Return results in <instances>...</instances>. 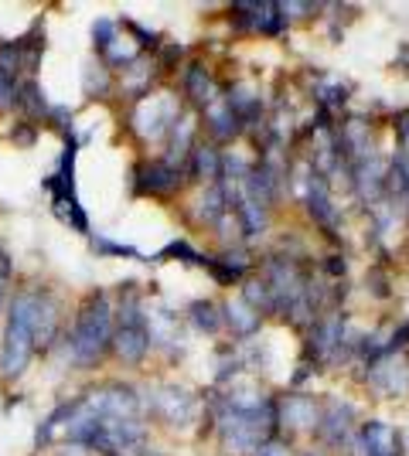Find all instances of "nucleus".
I'll list each match as a JSON object with an SVG mask.
<instances>
[{"mask_svg": "<svg viewBox=\"0 0 409 456\" xmlns=\"http://www.w3.org/2000/svg\"><path fill=\"white\" fill-rule=\"evenodd\" d=\"M113 334H117V310L110 304V297L89 293V300L78 306L72 334H69V347H72L76 364L93 368L113 347Z\"/></svg>", "mask_w": 409, "mask_h": 456, "instance_id": "obj_1", "label": "nucleus"}, {"mask_svg": "<svg viewBox=\"0 0 409 456\" xmlns=\"http://www.w3.org/2000/svg\"><path fill=\"white\" fill-rule=\"evenodd\" d=\"M38 351L35 344V289H20L11 300L7 323H4V341H0V379L14 381L24 375Z\"/></svg>", "mask_w": 409, "mask_h": 456, "instance_id": "obj_2", "label": "nucleus"}, {"mask_svg": "<svg viewBox=\"0 0 409 456\" xmlns=\"http://www.w3.org/2000/svg\"><path fill=\"white\" fill-rule=\"evenodd\" d=\"M151 327H147V314L143 304L136 297L134 283H127L123 289V300L117 310V334H113V351L123 364H140L151 351Z\"/></svg>", "mask_w": 409, "mask_h": 456, "instance_id": "obj_3", "label": "nucleus"}, {"mask_svg": "<svg viewBox=\"0 0 409 456\" xmlns=\"http://www.w3.org/2000/svg\"><path fill=\"white\" fill-rule=\"evenodd\" d=\"M177 116H181V106H177L175 93L151 95V99H140V102H136L134 130L143 136V140H160V136L171 134Z\"/></svg>", "mask_w": 409, "mask_h": 456, "instance_id": "obj_4", "label": "nucleus"}, {"mask_svg": "<svg viewBox=\"0 0 409 456\" xmlns=\"http://www.w3.org/2000/svg\"><path fill=\"white\" fill-rule=\"evenodd\" d=\"M355 446H358V456H399L403 436L392 429L389 422L369 419V422L362 426L358 439H355Z\"/></svg>", "mask_w": 409, "mask_h": 456, "instance_id": "obj_5", "label": "nucleus"}, {"mask_svg": "<svg viewBox=\"0 0 409 456\" xmlns=\"http://www.w3.org/2000/svg\"><path fill=\"white\" fill-rule=\"evenodd\" d=\"M154 412L164 419V422H171V426H188L198 412V402L188 388L164 385V388L154 395Z\"/></svg>", "mask_w": 409, "mask_h": 456, "instance_id": "obj_6", "label": "nucleus"}, {"mask_svg": "<svg viewBox=\"0 0 409 456\" xmlns=\"http://www.w3.org/2000/svg\"><path fill=\"white\" fill-rule=\"evenodd\" d=\"M351 426H355V409H351L348 402L331 399L328 405H324V412H321L317 436L324 439L331 450H338L341 443H348L351 439Z\"/></svg>", "mask_w": 409, "mask_h": 456, "instance_id": "obj_7", "label": "nucleus"}, {"mask_svg": "<svg viewBox=\"0 0 409 456\" xmlns=\"http://www.w3.org/2000/svg\"><path fill=\"white\" fill-rule=\"evenodd\" d=\"M134 184L140 194H171L181 188V167L168 160H151L134 171Z\"/></svg>", "mask_w": 409, "mask_h": 456, "instance_id": "obj_8", "label": "nucleus"}, {"mask_svg": "<svg viewBox=\"0 0 409 456\" xmlns=\"http://www.w3.org/2000/svg\"><path fill=\"white\" fill-rule=\"evenodd\" d=\"M317 422H321V405L311 395H287L280 402V426H287L290 433H317Z\"/></svg>", "mask_w": 409, "mask_h": 456, "instance_id": "obj_9", "label": "nucleus"}, {"mask_svg": "<svg viewBox=\"0 0 409 456\" xmlns=\"http://www.w3.org/2000/svg\"><path fill=\"white\" fill-rule=\"evenodd\" d=\"M307 211H311V218L321 228H328V232L338 228V211L331 205L328 181H324V174H317L314 167L307 171Z\"/></svg>", "mask_w": 409, "mask_h": 456, "instance_id": "obj_10", "label": "nucleus"}, {"mask_svg": "<svg viewBox=\"0 0 409 456\" xmlns=\"http://www.w3.org/2000/svg\"><path fill=\"white\" fill-rule=\"evenodd\" d=\"M59 323H61V314L55 297L45 293V289H35V344L48 347V344L55 341V334H59Z\"/></svg>", "mask_w": 409, "mask_h": 456, "instance_id": "obj_11", "label": "nucleus"}, {"mask_svg": "<svg viewBox=\"0 0 409 456\" xmlns=\"http://www.w3.org/2000/svg\"><path fill=\"white\" fill-rule=\"evenodd\" d=\"M205 126H209V134L222 143V140H233V136L242 134V126H246V123L235 116V110L225 102V95H218L212 106L205 110Z\"/></svg>", "mask_w": 409, "mask_h": 456, "instance_id": "obj_12", "label": "nucleus"}, {"mask_svg": "<svg viewBox=\"0 0 409 456\" xmlns=\"http://www.w3.org/2000/svg\"><path fill=\"white\" fill-rule=\"evenodd\" d=\"M181 86H184V95H188L195 106H201V110H209L215 99H218V89H215L212 76H209V69H205L201 61H192V65L184 69Z\"/></svg>", "mask_w": 409, "mask_h": 456, "instance_id": "obj_13", "label": "nucleus"}, {"mask_svg": "<svg viewBox=\"0 0 409 456\" xmlns=\"http://www.w3.org/2000/svg\"><path fill=\"white\" fill-rule=\"evenodd\" d=\"M188 171L192 177L209 181V184L222 181V151L215 143H195V151L188 157Z\"/></svg>", "mask_w": 409, "mask_h": 456, "instance_id": "obj_14", "label": "nucleus"}, {"mask_svg": "<svg viewBox=\"0 0 409 456\" xmlns=\"http://www.w3.org/2000/svg\"><path fill=\"white\" fill-rule=\"evenodd\" d=\"M205 266H209V273H212L222 286H233V283H242V276H246V269H249V256H246V252H225L222 259L205 256Z\"/></svg>", "mask_w": 409, "mask_h": 456, "instance_id": "obj_15", "label": "nucleus"}, {"mask_svg": "<svg viewBox=\"0 0 409 456\" xmlns=\"http://www.w3.org/2000/svg\"><path fill=\"white\" fill-rule=\"evenodd\" d=\"M229 215V198H225V184L215 181L205 188V194L198 198V222L205 225H222V218Z\"/></svg>", "mask_w": 409, "mask_h": 456, "instance_id": "obj_16", "label": "nucleus"}, {"mask_svg": "<svg viewBox=\"0 0 409 456\" xmlns=\"http://www.w3.org/2000/svg\"><path fill=\"white\" fill-rule=\"evenodd\" d=\"M225 314H222V321L233 327V334H239V338H253L256 330H259V314H256L253 306L246 304L242 297L239 300H233V304L222 306Z\"/></svg>", "mask_w": 409, "mask_h": 456, "instance_id": "obj_17", "label": "nucleus"}, {"mask_svg": "<svg viewBox=\"0 0 409 456\" xmlns=\"http://www.w3.org/2000/svg\"><path fill=\"white\" fill-rule=\"evenodd\" d=\"M195 134H198V123L192 119V116H177L175 126H171V134H168V140H171V160L168 164H175L177 160H184V157H192V151H195Z\"/></svg>", "mask_w": 409, "mask_h": 456, "instance_id": "obj_18", "label": "nucleus"}, {"mask_svg": "<svg viewBox=\"0 0 409 456\" xmlns=\"http://www.w3.org/2000/svg\"><path fill=\"white\" fill-rule=\"evenodd\" d=\"M283 28H287V11H283V4H270V0L253 4V31L276 38Z\"/></svg>", "mask_w": 409, "mask_h": 456, "instance_id": "obj_19", "label": "nucleus"}, {"mask_svg": "<svg viewBox=\"0 0 409 456\" xmlns=\"http://www.w3.org/2000/svg\"><path fill=\"white\" fill-rule=\"evenodd\" d=\"M18 106L28 113V119H48V113H52V106H48V99H45V89H41L35 78H28V82L20 86Z\"/></svg>", "mask_w": 409, "mask_h": 456, "instance_id": "obj_20", "label": "nucleus"}, {"mask_svg": "<svg viewBox=\"0 0 409 456\" xmlns=\"http://www.w3.org/2000/svg\"><path fill=\"white\" fill-rule=\"evenodd\" d=\"M242 300L253 306L259 317H263V314H273V297H270L266 280H246V286H242Z\"/></svg>", "mask_w": 409, "mask_h": 456, "instance_id": "obj_21", "label": "nucleus"}, {"mask_svg": "<svg viewBox=\"0 0 409 456\" xmlns=\"http://www.w3.org/2000/svg\"><path fill=\"white\" fill-rule=\"evenodd\" d=\"M192 323H195L198 330H205V334H215L225 321H222V314H218V306L212 300H195L192 304Z\"/></svg>", "mask_w": 409, "mask_h": 456, "instance_id": "obj_22", "label": "nucleus"}, {"mask_svg": "<svg viewBox=\"0 0 409 456\" xmlns=\"http://www.w3.org/2000/svg\"><path fill=\"white\" fill-rule=\"evenodd\" d=\"M82 86H86V95H106L110 93V69L96 61V65H89L86 69V78H82Z\"/></svg>", "mask_w": 409, "mask_h": 456, "instance_id": "obj_23", "label": "nucleus"}, {"mask_svg": "<svg viewBox=\"0 0 409 456\" xmlns=\"http://www.w3.org/2000/svg\"><path fill=\"white\" fill-rule=\"evenodd\" d=\"M24 69V58H20V41H0V72L18 78V72Z\"/></svg>", "mask_w": 409, "mask_h": 456, "instance_id": "obj_24", "label": "nucleus"}, {"mask_svg": "<svg viewBox=\"0 0 409 456\" xmlns=\"http://www.w3.org/2000/svg\"><path fill=\"white\" fill-rule=\"evenodd\" d=\"M168 256H177L181 263H192V266H205V256L198 252V248H192L184 239H177V242H171V246L160 248V256L157 259H168Z\"/></svg>", "mask_w": 409, "mask_h": 456, "instance_id": "obj_25", "label": "nucleus"}, {"mask_svg": "<svg viewBox=\"0 0 409 456\" xmlns=\"http://www.w3.org/2000/svg\"><path fill=\"white\" fill-rule=\"evenodd\" d=\"M18 102H20V82L14 76H7V72H0V113L14 110Z\"/></svg>", "mask_w": 409, "mask_h": 456, "instance_id": "obj_26", "label": "nucleus"}, {"mask_svg": "<svg viewBox=\"0 0 409 456\" xmlns=\"http://www.w3.org/2000/svg\"><path fill=\"white\" fill-rule=\"evenodd\" d=\"M93 45H96V52L99 55H106V52H110V48H113V45H117V24H113V20H96V24H93Z\"/></svg>", "mask_w": 409, "mask_h": 456, "instance_id": "obj_27", "label": "nucleus"}, {"mask_svg": "<svg viewBox=\"0 0 409 456\" xmlns=\"http://www.w3.org/2000/svg\"><path fill=\"white\" fill-rule=\"evenodd\" d=\"M93 248L102 252V256H123V259H140V252L134 246H119V242H110L102 235H93Z\"/></svg>", "mask_w": 409, "mask_h": 456, "instance_id": "obj_28", "label": "nucleus"}, {"mask_svg": "<svg viewBox=\"0 0 409 456\" xmlns=\"http://www.w3.org/2000/svg\"><path fill=\"white\" fill-rule=\"evenodd\" d=\"M7 283H11V259H7V252L0 248V310L7 304Z\"/></svg>", "mask_w": 409, "mask_h": 456, "instance_id": "obj_29", "label": "nucleus"}, {"mask_svg": "<svg viewBox=\"0 0 409 456\" xmlns=\"http://www.w3.org/2000/svg\"><path fill=\"white\" fill-rule=\"evenodd\" d=\"M181 55H184V48H181V45H164V52H160V69H164V72H171L177 61H181Z\"/></svg>", "mask_w": 409, "mask_h": 456, "instance_id": "obj_30", "label": "nucleus"}, {"mask_svg": "<svg viewBox=\"0 0 409 456\" xmlns=\"http://www.w3.org/2000/svg\"><path fill=\"white\" fill-rule=\"evenodd\" d=\"M127 28L134 31V38H140L136 45H143V48H157V35L154 31H147V28H140L136 20H127Z\"/></svg>", "mask_w": 409, "mask_h": 456, "instance_id": "obj_31", "label": "nucleus"}, {"mask_svg": "<svg viewBox=\"0 0 409 456\" xmlns=\"http://www.w3.org/2000/svg\"><path fill=\"white\" fill-rule=\"evenodd\" d=\"M369 286H372V293H375V297H389V286H386V273H382V269H372Z\"/></svg>", "mask_w": 409, "mask_h": 456, "instance_id": "obj_32", "label": "nucleus"}, {"mask_svg": "<svg viewBox=\"0 0 409 456\" xmlns=\"http://www.w3.org/2000/svg\"><path fill=\"white\" fill-rule=\"evenodd\" d=\"M48 119H52L59 130H69V134H72V113H69V110H61V106H52Z\"/></svg>", "mask_w": 409, "mask_h": 456, "instance_id": "obj_33", "label": "nucleus"}, {"mask_svg": "<svg viewBox=\"0 0 409 456\" xmlns=\"http://www.w3.org/2000/svg\"><path fill=\"white\" fill-rule=\"evenodd\" d=\"M409 344V321L399 327V330H392V338L386 341V347H389V354L392 351H399V347H406Z\"/></svg>", "mask_w": 409, "mask_h": 456, "instance_id": "obj_34", "label": "nucleus"}, {"mask_svg": "<svg viewBox=\"0 0 409 456\" xmlns=\"http://www.w3.org/2000/svg\"><path fill=\"white\" fill-rule=\"evenodd\" d=\"M14 143L18 147H31L35 143V123H20V130L14 134Z\"/></svg>", "mask_w": 409, "mask_h": 456, "instance_id": "obj_35", "label": "nucleus"}, {"mask_svg": "<svg viewBox=\"0 0 409 456\" xmlns=\"http://www.w3.org/2000/svg\"><path fill=\"white\" fill-rule=\"evenodd\" d=\"M396 136H399L403 147H409V110L406 113H399V119H396Z\"/></svg>", "mask_w": 409, "mask_h": 456, "instance_id": "obj_36", "label": "nucleus"}, {"mask_svg": "<svg viewBox=\"0 0 409 456\" xmlns=\"http://www.w3.org/2000/svg\"><path fill=\"white\" fill-rule=\"evenodd\" d=\"M324 266H328V273H331V276H345V259H341V256H328V263H324Z\"/></svg>", "mask_w": 409, "mask_h": 456, "instance_id": "obj_37", "label": "nucleus"}, {"mask_svg": "<svg viewBox=\"0 0 409 456\" xmlns=\"http://www.w3.org/2000/svg\"><path fill=\"white\" fill-rule=\"evenodd\" d=\"M256 456H287V450H283L280 443H266V446H263V450H259Z\"/></svg>", "mask_w": 409, "mask_h": 456, "instance_id": "obj_38", "label": "nucleus"}, {"mask_svg": "<svg viewBox=\"0 0 409 456\" xmlns=\"http://www.w3.org/2000/svg\"><path fill=\"white\" fill-rule=\"evenodd\" d=\"M300 456H324V450H304Z\"/></svg>", "mask_w": 409, "mask_h": 456, "instance_id": "obj_39", "label": "nucleus"}]
</instances>
